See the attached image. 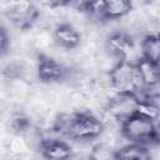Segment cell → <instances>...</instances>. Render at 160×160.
<instances>
[{
  "mask_svg": "<svg viewBox=\"0 0 160 160\" xmlns=\"http://www.w3.org/2000/svg\"><path fill=\"white\" fill-rule=\"evenodd\" d=\"M54 40L60 48L72 50L80 45L81 35L72 24L61 22L54 30Z\"/></svg>",
  "mask_w": 160,
  "mask_h": 160,
  "instance_id": "cell-6",
  "label": "cell"
},
{
  "mask_svg": "<svg viewBox=\"0 0 160 160\" xmlns=\"http://www.w3.org/2000/svg\"><path fill=\"white\" fill-rule=\"evenodd\" d=\"M142 2H145V4H150V2H154L155 0H141Z\"/></svg>",
  "mask_w": 160,
  "mask_h": 160,
  "instance_id": "cell-18",
  "label": "cell"
},
{
  "mask_svg": "<svg viewBox=\"0 0 160 160\" xmlns=\"http://www.w3.org/2000/svg\"><path fill=\"white\" fill-rule=\"evenodd\" d=\"M36 75L40 81L51 84V82H59L64 80L68 75V70L58 60L41 54L38 56Z\"/></svg>",
  "mask_w": 160,
  "mask_h": 160,
  "instance_id": "cell-5",
  "label": "cell"
},
{
  "mask_svg": "<svg viewBox=\"0 0 160 160\" xmlns=\"http://www.w3.org/2000/svg\"><path fill=\"white\" fill-rule=\"evenodd\" d=\"M108 78L110 88L116 94L134 95L139 98V94L146 88L136 61L132 62L125 59L118 60L110 69Z\"/></svg>",
  "mask_w": 160,
  "mask_h": 160,
  "instance_id": "cell-2",
  "label": "cell"
},
{
  "mask_svg": "<svg viewBox=\"0 0 160 160\" xmlns=\"http://www.w3.org/2000/svg\"><path fill=\"white\" fill-rule=\"evenodd\" d=\"M10 45V38L6 32V29L2 26L0 29V50H1V55H5Z\"/></svg>",
  "mask_w": 160,
  "mask_h": 160,
  "instance_id": "cell-16",
  "label": "cell"
},
{
  "mask_svg": "<svg viewBox=\"0 0 160 160\" xmlns=\"http://www.w3.org/2000/svg\"><path fill=\"white\" fill-rule=\"evenodd\" d=\"M136 64H138V68L140 70L141 78L144 80V84H145L146 88H151V86L160 82V74L158 72V70L149 61L140 58L136 61Z\"/></svg>",
  "mask_w": 160,
  "mask_h": 160,
  "instance_id": "cell-13",
  "label": "cell"
},
{
  "mask_svg": "<svg viewBox=\"0 0 160 160\" xmlns=\"http://www.w3.org/2000/svg\"><path fill=\"white\" fill-rule=\"evenodd\" d=\"M106 48L119 60L120 59L129 60V54L134 50V42L126 32L118 31L109 36L106 41Z\"/></svg>",
  "mask_w": 160,
  "mask_h": 160,
  "instance_id": "cell-7",
  "label": "cell"
},
{
  "mask_svg": "<svg viewBox=\"0 0 160 160\" xmlns=\"http://www.w3.org/2000/svg\"><path fill=\"white\" fill-rule=\"evenodd\" d=\"M134 5L131 0H104V14L105 21L120 20L128 16Z\"/></svg>",
  "mask_w": 160,
  "mask_h": 160,
  "instance_id": "cell-11",
  "label": "cell"
},
{
  "mask_svg": "<svg viewBox=\"0 0 160 160\" xmlns=\"http://www.w3.org/2000/svg\"><path fill=\"white\" fill-rule=\"evenodd\" d=\"M135 111L150 118L160 128V92L139 96Z\"/></svg>",
  "mask_w": 160,
  "mask_h": 160,
  "instance_id": "cell-10",
  "label": "cell"
},
{
  "mask_svg": "<svg viewBox=\"0 0 160 160\" xmlns=\"http://www.w3.org/2000/svg\"><path fill=\"white\" fill-rule=\"evenodd\" d=\"M54 131L76 141H91L104 131L102 121L90 111H76L60 115L52 125Z\"/></svg>",
  "mask_w": 160,
  "mask_h": 160,
  "instance_id": "cell-1",
  "label": "cell"
},
{
  "mask_svg": "<svg viewBox=\"0 0 160 160\" xmlns=\"http://www.w3.org/2000/svg\"><path fill=\"white\" fill-rule=\"evenodd\" d=\"M40 2L49 9H60L71 5V0H40Z\"/></svg>",
  "mask_w": 160,
  "mask_h": 160,
  "instance_id": "cell-15",
  "label": "cell"
},
{
  "mask_svg": "<svg viewBox=\"0 0 160 160\" xmlns=\"http://www.w3.org/2000/svg\"><path fill=\"white\" fill-rule=\"evenodd\" d=\"M4 15L14 28L29 30L39 19V10L31 0H10Z\"/></svg>",
  "mask_w": 160,
  "mask_h": 160,
  "instance_id": "cell-4",
  "label": "cell"
},
{
  "mask_svg": "<svg viewBox=\"0 0 160 160\" xmlns=\"http://www.w3.org/2000/svg\"><path fill=\"white\" fill-rule=\"evenodd\" d=\"M79 11L84 12L88 18L92 20L105 21V14H104V0H88L84 5H81Z\"/></svg>",
  "mask_w": 160,
  "mask_h": 160,
  "instance_id": "cell-14",
  "label": "cell"
},
{
  "mask_svg": "<svg viewBox=\"0 0 160 160\" xmlns=\"http://www.w3.org/2000/svg\"><path fill=\"white\" fill-rule=\"evenodd\" d=\"M112 158L115 159H125V160H146L150 159V151L149 146L136 144V142H130L128 145L121 146L118 150H114Z\"/></svg>",
  "mask_w": 160,
  "mask_h": 160,
  "instance_id": "cell-12",
  "label": "cell"
},
{
  "mask_svg": "<svg viewBox=\"0 0 160 160\" xmlns=\"http://www.w3.org/2000/svg\"><path fill=\"white\" fill-rule=\"evenodd\" d=\"M71 146L60 139H45L40 144V151L45 159L65 160L71 156Z\"/></svg>",
  "mask_w": 160,
  "mask_h": 160,
  "instance_id": "cell-8",
  "label": "cell"
},
{
  "mask_svg": "<svg viewBox=\"0 0 160 160\" xmlns=\"http://www.w3.org/2000/svg\"><path fill=\"white\" fill-rule=\"evenodd\" d=\"M86 1H88V0H71V6L79 9V8H80L81 5H84Z\"/></svg>",
  "mask_w": 160,
  "mask_h": 160,
  "instance_id": "cell-17",
  "label": "cell"
},
{
  "mask_svg": "<svg viewBox=\"0 0 160 160\" xmlns=\"http://www.w3.org/2000/svg\"><path fill=\"white\" fill-rule=\"evenodd\" d=\"M140 58L149 61L160 74V34L144 38L140 44Z\"/></svg>",
  "mask_w": 160,
  "mask_h": 160,
  "instance_id": "cell-9",
  "label": "cell"
},
{
  "mask_svg": "<svg viewBox=\"0 0 160 160\" xmlns=\"http://www.w3.org/2000/svg\"><path fill=\"white\" fill-rule=\"evenodd\" d=\"M160 128L150 118L134 111L125 116L120 124L121 135L130 142L141 145H159Z\"/></svg>",
  "mask_w": 160,
  "mask_h": 160,
  "instance_id": "cell-3",
  "label": "cell"
}]
</instances>
